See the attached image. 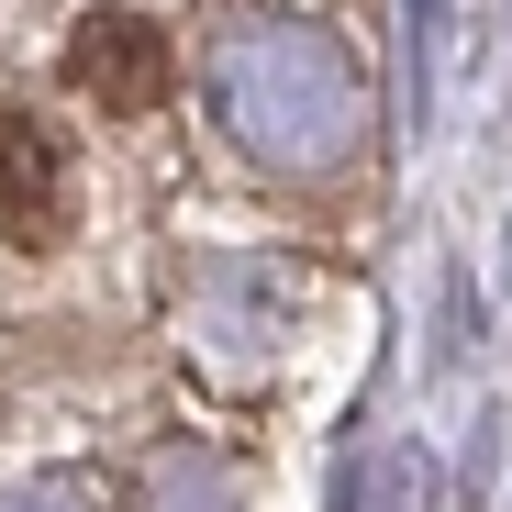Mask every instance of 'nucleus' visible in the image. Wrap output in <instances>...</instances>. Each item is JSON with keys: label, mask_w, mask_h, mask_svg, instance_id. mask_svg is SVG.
I'll return each instance as SVG.
<instances>
[{"label": "nucleus", "mask_w": 512, "mask_h": 512, "mask_svg": "<svg viewBox=\"0 0 512 512\" xmlns=\"http://www.w3.org/2000/svg\"><path fill=\"white\" fill-rule=\"evenodd\" d=\"M0 234L12 245H45L56 234V156L34 123H0Z\"/></svg>", "instance_id": "f03ea898"}, {"label": "nucleus", "mask_w": 512, "mask_h": 512, "mask_svg": "<svg viewBox=\"0 0 512 512\" xmlns=\"http://www.w3.org/2000/svg\"><path fill=\"white\" fill-rule=\"evenodd\" d=\"M156 78H167L156 34H134V23H90V34H78V90H90V101L145 112V101H156Z\"/></svg>", "instance_id": "f257e3e1"}]
</instances>
